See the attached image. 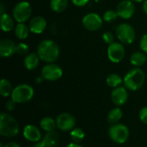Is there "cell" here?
<instances>
[{"label":"cell","instance_id":"f35d334b","mask_svg":"<svg viewBox=\"0 0 147 147\" xmlns=\"http://www.w3.org/2000/svg\"><path fill=\"white\" fill-rule=\"evenodd\" d=\"M0 6H1V15H3V14H4V11H3V9H4V6H3V3H1Z\"/></svg>","mask_w":147,"mask_h":147},{"label":"cell","instance_id":"277c9868","mask_svg":"<svg viewBox=\"0 0 147 147\" xmlns=\"http://www.w3.org/2000/svg\"><path fill=\"white\" fill-rule=\"evenodd\" d=\"M34 95L32 86L27 84H22L16 86L11 93V99L16 103H25L29 102Z\"/></svg>","mask_w":147,"mask_h":147},{"label":"cell","instance_id":"603a6c76","mask_svg":"<svg viewBox=\"0 0 147 147\" xmlns=\"http://www.w3.org/2000/svg\"><path fill=\"white\" fill-rule=\"evenodd\" d=\"M40 126L41 129H43L47 133L53 132L55 130V128L57 127L56 121H54L51 117H44L43 119H41V121L40 122Z\"/></svg>","mask_w":147,"mask_h":147},{"label":"cell","instance_id":"d590c367","mask_svg":"<svg viewBox=\"0 0 147 147\" xmlns=\"http://www.w3.org/2000/svg\"><path fill=\"white\" fill-rule=\"evenodd\" d=\"M142 9H143V11L147 15V0L144 1L142 3Z\"/></svg>","mask_w":147,"mask_h":147},{"label":"cell","instance_id":"60d3db41","mask_svg":"<svg viewBox=\"0 0 147 147\" xmlns=\"http://www.w3.org/2000/svg\"><path fill=\"white\" fill-rule=\"evenodd\" d=\"M0 147H4L3 144V142H0Z\"/></svg>","mask_w":147,"mask_h":147},{"label":"cell","instance_id":"5bb4252c","mask_svg":"<svg viewBox=\"0 0 147 147\" xmlns=\"http://www.w3.org/2000/svg\"><path fill=\"white\" fill-rule=\"evenodd\" d=\"M47 26V20L40 16H36L32 18L28 23V28L31 33L35 34H40L45 31Z\"/></svg>","mask_w":147,"mask_h":147},{"label":"cell","instance_id":"8d00e7d4","mask_svg":"<svg viewBox=\"0 0 147 147\" xmlns=\"http://www.w3.org/2000/svg\"><path fill=\"white\" fill-rule=\"evenodd\" d=\"M33 147H45L44 146V145H43V143H42V141H38V142H36V143H34V146Z\"/></svg>","mask_w":147,"mask_h":147},{"label":"cell","instance_id":"3957f363","mask_svg":"<svg viewBox=\"0 0 147 147\" xmlns=\"http://www.w3.org/2000/svg\"><path fill=\"white\" fill-rule=\"evenodd\" d=\"M19 133V125L16 119L6 113H2L0 116V134L3 137H15Z\"/></svg>","mask_w":147,"mask_h":147},{"label":"cell","instance_id":"ffe728a7","mask_svg":"<svg viewBox=\"0 0 147 147\" xmlns=\"http://www.w3.org/2000/svg\"><path fill=\"white\" fill-rule=\"evenodd\" d=\"M146 60V53L144 52H135L130 57V62L135 67H140L144 65Z\"/></svg>","mask_w":147,"mask_h":147},{"label":"cell","instance_id":"52a82bcc","mask_svg":"<svg viewBox=\"0 0 147 147\" xmlns=\"http://www.w3.org/2000/svg\"><path fill=\"white\" fill-rule=\"evenodd\" d=\"M109 135L116 144H124L129 138V129L124 124H114L109 129Z\"/></svg>","mask_w":147,"mask_h":147},{"label":"cell","instance_id":"f546056e","mask_svg":"<svg viewBox=\"0 0 147 147\" xmlns=\"http://www.w3.org/2000/svg\"><path fill=\"white\" fill-rule=\"evenodd\" d=\"M102 40H104L105 43H107L108 45H110L112 44L113 42H115V37H114V34L109 32V31H106L103 33L102 34Z\"/></svg>","mask_w":147,"mask_h":147},{"label":"cell","instance_id":"e575fe53","mask_svg":"<svg viewBox=\"0 0 147 147\" xmlns=\"http://www.w3.org/2000/svg\"><path fill=\"white\" fill-rule=\"evenodd\" d=\"M4 147H21L20 145L16 142H14V141H10V142H8L6 145H4Z\"/></svg>","mask_w":147,"mask_h":147},{"label":"cell","instance_id":"484cf974","mask_svg":"<svg viewBox=\"0 0 147 147\" xmlns=\"http://www.w3.org/2000/svg\"><path fill=\"white\" fill-rule=\"evenodd\" d=\"M13 91L12 85L10 82L5 78H3L0 82V94L3 97H7L9 96H11V93Z\"/></svg>","mask_w":147,"mask_h":147},{"label":"cell","instance_id":"7a4b0ae2","mask_svg":"<svg viewBox=\"0 0 147 147\" xmlns=\"http://www.w3.org/2000/svg\"><path fill=\"white\" fill-rule=\"evenodd\" d=\"M145 81V71L140 67H134L127 72L123 79V84L127 90L137 91L143 87Z\"/></svg>","mask_w":147,"mask_h":147},{"label":"cell","instance_id":"2e32d148","mask_svg":"<svg viewBox=\"0 0 147 147\" xmlns=\"http://www.w3.org/2000/svg\"><path fill=\"white\" fill-rule=\"evenodd\" d=\"M23 136L24 138L31 142H38L41 139V133L40 131V129L34 126V125H27L24 128H23Z\"/></svg>","mask_w":147,"mask_h":147},{"label":"cell","instance_id":"836d02e7","mask_svg":"<svg viewBox=\"0 0 147 147\" xmlns=\"http://www.w3.org/2000/svg\"><path fill=\"white\" fill-rule=\"evenodd\" d=\"M71 2L77 7H84L90 2V0H71Z\"/></svg>","mask_w":147,"mask_h":147},{"label":"cell","instance_id":"7c38bea8","mask_svg":"<svg viewBox=\"0 0 147 147\" xmlns=\"http://www.w3.org/2000/svg\"><path fill=\"white\" fill-rule=\"evenodd\" d=\"M57 127L62 131H71L75 127L76 119L69 113H61L56 119Z\"/></svg>","mask_w":147,"mask_h":147},{"label":"cell","instance_id":"d4e9b609","mask_svg":"<svg viewBox=\"0 0 147 147\" xmlns=\"http://www.w3.org/2000/svg\"><path fill=\"white\" fill-rule=\"evenodd\" d=\"M106 83L108 86L115 89V88L120 87L123 84V78L117 73H111L107 77Z\"/></svg>","mask_w":147,"mask_h":147},{"label":"cell","instance_id":"ac0fdd59","mask_svg":"<svg viewBox=\"0 0 147 147\" xmlns=\"http://www.w3.org/2000/svg\"><path fill=\"white\" fill-rule=\"evenodd\" d=\"M0 23H1V29L3 32H9L13 28H15V19L13 16H9L7 13H4L1 15V19H0Z\"/></svg>","mask_w":147,"mask_h":147},{"label":"cell","instance_id":"8fae6325","mask_svg":"<svg viewBox=\"0 0 147 147\" xmlns=\"http://www.w3.org/2000/svg\"><path fill=\"white\" fill-rule=\"evenodd\" d=\"M118 16L121 19H130L135 13V5L131 0H121L116 6Z\"/></svg>","mask_w":147,"mask_h":147},{"label":"cell","instance_id":"cb8c5ba5","mask_svg":"<svg viewBox=\"0 0 147 147\" xmlns=\"http://www.w3.org/2000/svg\"><path fill=\"white\" fill-rule=\"evenodd\" d=\"M69 0H51L50 7L53 12L61 13L66 9L68 7Z\"/></svg>","mask_w":147,"mask_h":147},{"label":"cell","instance_id":"4fadbf2b","mask_svg":"<svg viewBox=\"0 0 147 147\" xmlns=\"http://www.w3.org/2000/svg\"><path fill=\"white\" fill-rule=\"evenodd\" d=\"M126 87H117L113 90L111 92V100L113 103L116 106L124 105L128 100V92Z\"/></svg>","mask_w":147,"mask_h":147},{"label":"cell","instance_id":"1f68e13d","mask_svg":"<svg viewBox=\"0 0 147 147\" xmlns=\"http://www.w3.org/2000/svg\"><path fill=\"white\" fill-rule=\"evenodd\" d=\"M139 116H140V120L141 121V122L147 125V106L140 109Z\"/></svg>","mask_w":147,"mask_h":147},{"label":"cell","instance_id":"d6a6232c","mask_svg":"<svg viewBox=\"0 0 147 147\" xmlns=\"http://www.w3.org/2000/svg\"><path fill=\"white\" fill-rule=\"evenodd\" d=\"M16 104V102H14L12 99H11V100H9V101L5 103V109H6L7 110H9V111H12V110L15 109Z\"/></svg>","mask_w":147,"mask_h":147},{"label":"cell","instance_id":"6da1fadb","mask_svg":"<svg viewBox=\"0 0 147 147\" xmlns=\"http://www.w3.org/2000/svg\"><path fill=\"white\" fill-rule=\"evenodd\" d=\"M59 47L53 40H44L37 47V54L46 63H54L59 56Z\"/></svg>","mask_w":147,"mask_h":147},{"label":"cell","instance_id":"44dd1931","mask_svg":"<svg viewBox=\"0 0 147 147\" xmlns=\"http://www.w3.org/2000/svg\"><path fill=\"white\" fill-rule=\"evenodd\" d=\"M15 35L19 40H25L29 34V28L25 23H17L14 28Z\"/></svg>","mask_w":147,"mask_h":147},{"label":"cell","instance_id":"7402d4cb","mask_svg":"<svg viewBox=\"0 0 147 147\" xmlns=\"http://www.w3.org/2000/svg\"><path fill=\"white\" fill-rule=\"evenodd\" d=\"M123 113L122 110L120 108H115L113 109H111L109 114H108V122L114 125V124H117L122 118Z\"/></svg>","mask_w":147,"mask_h":147},{"label":"cell","instance_id":"4dcf8cb0","mask_svg":"<svg viewBox=\"0 0 147 147\" xmlns=\"http://www.w3.org/2000/svg\"><path fill=\"white\" fill-rule=\"evenodd\" d=\"M140 47L142 52L147 54V33L141 37L140 41Z\"/></svg>","mask_w":147,"mask_h":147},{"label":"cell","instance_id":"ab89813d","mask_svg":"<svg viewBox=\"0 0 147 147\" xmlns=\"http://www.w3.org/2000/svg\"><path fill=\"white\" fill-rule=\"evenodd\" d=\"M131 1H133V2H136V3H143L144 1H146V0H131Z\"/></svg>","mask_w":147,"mask_h":147},{"label":"cell","instance_id":"e0dca14e","mask_svg":"<svg viewBox=\"0 0 147 147\" xmlns=\"http://www.w3.org/2000/svg\"><path fill=\"white\" fill-rule=\"evenodd\" d=\"M40 60V59L39 55L37 54V53H30L25 56L23 64H24V66L27 70L33 71V70L37 68V66L39 65Z\"/></svg>","mask_w":147,"mask_h":147},{"label":"cell","instance_id":"83f0119b","mask_svg":"<svg viewBox=\"0 0 147 147\" xmlns=\"http://www.w3.org/2000/svg\"><path fill=\"white\" fill-rule=\"evenodd\" d=\"M118 16V14L116 12V10H113V9H108L107 11H105V13L103 14V21L106 22H114L116 21Z\"/></svg>","mask_w":147,"mask_h":147},{"label":"cell","instance_id":"9a60e30c","mask_svg":"<svg viewBox=\"0 0 147 147\" xmlns=\"http://www.w3.org/2000/svg\"><path fill=\"white\" fill-rule=\"evenodd\" d=\"M16 53V45L10 39H3L0 41V56L9 58Z\"/></svg>","mask_w":147,"mask_h":147},{"label":"cell","instance_id":"30bf717a","mask_svg":"<svg viewBox=\"0 0 147 147\" xmlns=\"http://www.w3.org/2000/svg\"><path fill=\"white\" fill-rule=\"evenodd\" d=\"M103 23V18L97 13H88L82 19L83 26L89 31L99 30Z\"/></svg>","mask_w":147,"mask_h":147},{"label":"cell","instance_id":"9c48e42d","mask_svg":"<svg viewBox=\"0 0 147 147\" xmlns=\"http://www.w3.org/2000/svg\"><path fill=\"white\" fill-rule=\"evenodd\" d=\"M125 48L121 42H113L109 45L107 50L108 59L115 64L120 63L123 60L125 57Z\"/></svg>","mask_w":147,"mask_h":147},{"label":"cell","instance_id":"4316f807","mask_svg":"<svg viewBox=\"0 0 147 147\" xmlns=\"http://www.w3.org/2000/svg\"><path fill=\"white\" fill-rule=\"evenodd\" d=\"M70 137L74 143L78 144L82 142L83 140L84 139V132L79 127H74L72 130H71Z\"/></svg>","mask_w":147,"mask_h":147},{"label":"cell","instance_id":"74e56055","mask_svg":"<svg viewBox=\"0 0 147 147\" xmlns=\"http://www.w3.org/2000/svg\"><path fill=\"white\" fill-rule=\"evenodd\" d=\"M66 147H83L82 146H80L79 144H78V143H71V144H69L68 146Z\"/></svg>","mask_w":147,"mask_h":147},{"label":"cell","instance_id":"f1b7e54d","mask_svg":"<svg viewBox=\"0 0 147 147\" xmlns=\"http://www.w3.org/2000/svg\"><path fill=\"white\" fill-rule=\"evenodd\" d=\"M29 47L28 45L24 43V42H21L19 44L16 45V53L19 55H27L28 53Z\"/></svg>","mask_w":147,"mask_h":147},{"label":"cell","instance_id":"5b68a950","mask_svg":"<svg viewBox=\"0 0 147 147\" xmlns=\"http://www.w3.org/2000/svg\"><path fill=\"white\" fill-rule=\"evenodd\" d=\"M115 34L119 41L125 45L132 44L136 39V33L134 27L127 22L118 25L115 30Z\"/></svg>","mask_w":147,"mask_h":147},{"label":"cell","instance_id":"8992f818","mask_svg":"<svg viewBox=\"0 0 147 147\" xmlns=\"http://www.w3.org/2000/svg\"><path fill=\"white\" fill-rule=\"evenodd\" d=\"M31 14L32 7L27 1H21L17 3L12 10V16L17 23H25L30 18Z\"/></svg>","mask_w":147,"mask_h":147},{"label":"cell","instance_id":"d6986e66","mask_svg":"<svg viewBox=\"0 0 147 147\" xmlns=\"http://www.w3.org/2000/svg\"><path fill=\"white\" fill-rule=\"evenodd\" d=\"M59 140V135L57 132H49L47 133L43 140H41L45 147H55Z\"/></svg>","mask_w":147,"mask_h":147},{"label":"cell","instance_id":"ba28073f","mask_svg":"<svg viewBox=\"0 0 147 147\" xmlns=\"http://www.w3.org/2000/svg\"><path fill=\"white\" fill-rule=\"evenodd\" d=\"M63 76L62 68L55 63H47L41 69V77L47 81H57Z\"/></svg>","mask_w":147,"mask_h":147}]
</instances>
